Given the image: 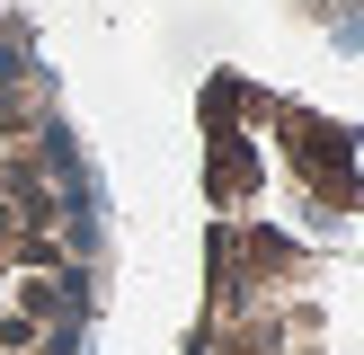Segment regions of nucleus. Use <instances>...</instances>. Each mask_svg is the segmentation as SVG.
<instances>
[{
	"label": "nucleus",
	"instance_id": "nucleus-1",
	"mask_svg": "<svg viewBox=\"0 0 364 355\" xmlns=\"http://www.w3.org/2000/svg\"><path fill=\"white\" fill-rule=\"evenodd\" d=\"M107 302L98 169L36 36L0 9V355H89Z\"/></svg>",
	"mask_w": 364,
	"mask_h": 355
},
{
	"label": "nucleus",
	"instance_id": "nucleus-2",
	"mask_svg": "<svg viewBox=\"0 0 364 355\" xmlns=\"http://www.w3.org/2000/svg\"><path fill=\"white\" fill-rule=\"evenodd\" d=\"M320 9H329V18H347V27L364 36V0H320Z\"/></svg>",
	"mask_w": 364,
	"mask_h": 355
}]
</instances>
